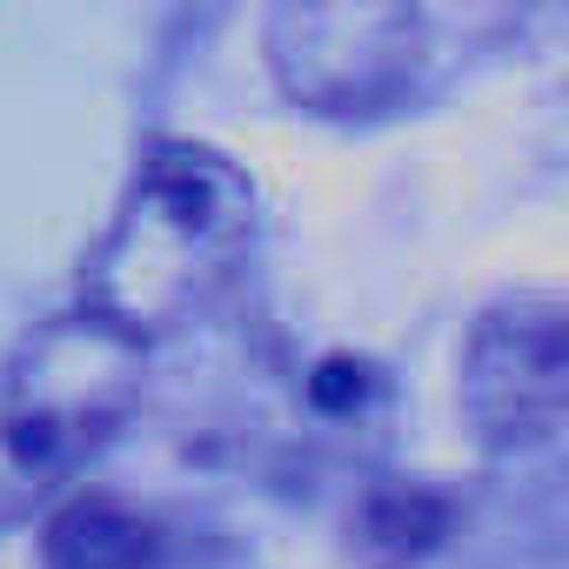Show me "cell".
I'll list each match as a JSON object with an SVG mask.
<instances>
[{"label":"cell","mask_w":569,"mask_h":569,"mask_svg":"<svg viewBox=\"0 0 569 569\" xmlns=\"http://www.w3.org/2000/svg\"><path fill=\"white\" fill-rule=\"evenodd\" d=\"M261 228L254 181L201 141H154L134 168V188L88 254L81 316L121 342H154L194 322L248 268Z\"/></svg>","instance_id":"1"},{"label":"cell","mask_w":569,"mask_h":569,"mask_svg":"<svg viewBox=\"0 0 569 569\" xmlns=\"http://www.w3.org/2000/svg\"><path fill=\"white\" fill-rule=\"evenodd\" d=\"M141 349L88 316H61L0 369V522L81 476L134 409Z\"/></svg>","instance_id":"2"},{"label":"cell","mask_w":569,"mask_h":569,"mask_svg":"<svg viewBox=\"0 0 569 569\" xmlns=\"http://www.w3.org/2000/svg\"><path fill=\"white\" fill-rule=\"evenodd\" d=\"M436 14L422 8H274L268 14V61L274 81L316 114H389L429 88Z\"/></svg>","instance_id":"3"},{"label":"cell","mask_w":569,"mask_h":569,"mask_svg":"<svg viewBox=\"0 0 569 569\" xmlns=\"http://www.w3.org/2000/svg\"><path fill=\"white\" fill-rule=\"evenodd\" d=\"M569 409V309L549 289H516L469 329L462 416L496 456L556 442Z\"/></svg>","instance_id":"4"},{"label":"cell","mask_w":569,"mask_h":569,"mask_svg":"<svg viewBox=\"0 0 569 569\" xmlns=\"http://www.w3.org/2000/svg\"><path fill=\"white\" fill-rule=\"evenodd\" d=\"M154 556L161 536L108 496L61 509L48 529V569H154Z\"/></svg>","instance_id":"5"}]
</instances>
